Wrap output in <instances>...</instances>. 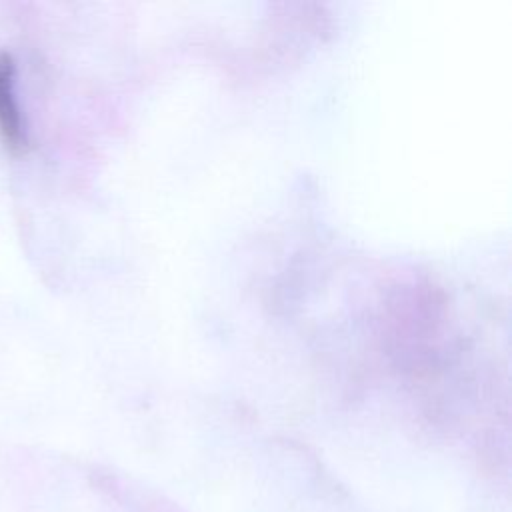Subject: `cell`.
I'll return each mask as SVG.
<instances>
[{"mask_svg":"<svg viewBox=\"0 0 512 512\" xmlns=\"http://www.w3.org/2000/svg\"><path fill=\"white\" fill-rule=\"evenodd\" d=\"M0 132L12 146H18L26 132L18 92V66L10 52H0Z\"/></svg>","mask_w":512,"mask_h":512,"instance_id":"6da1fadb","label":"cell"}]
</instances>
